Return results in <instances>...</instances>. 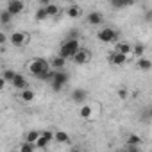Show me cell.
I'll return each mask as SVG.
<instances>
[{
  "label": "cell",
  "mask_w": 152,
  "mask_h": 152,
  "mask_svg": "<svg viewBox=\"0 0 152 152\" xmlns=\"http://www.w3.org/2000/svg\"><path fill=\"white\" fill-rule=\"evenodd\" d=\"M29 73L32 75V77L39 79V81H50L52 83L54 75H56V70H52L50 61H47L43 57H38V59H34L29 64Z\"/></svg>",
  "instance_id": "cell-1"
},
{
  "label": "cell",
  "mask_w": 152,
  "mask_h": 152,
  "mask_svg": "<svg viewBox=\"0 0 152 152\" xmlns=\"http://www.w3.org/2000/svg\"><path fill=\"white\" fill-rule=\"evenodd\" d=\"M79 50H81L79 39H64L61 43V48H59V54L57 56H61L64 59H73L75 56L79 54Z\"/></svg>",
  "instance_id": "cell-2"
},
{
  "label": "cell",
  "mask_w": 152,
  "mask_h": 152,
  "mask_svg": "<svg viewBox=\"0 0 152 152\" xmlns=\"http://www.w3.org/2000/svg\"><path fill=\"white\" fill-rule=\"evenodd\" d=\"M68 81H70V75H68L66 72L59 70V72H56V75H54V79H52L50 86H52L54 91H61V90L68 84Z\"/></svg>",
  "instance_id": "cell-3"
},
{
  "label": "cell",
  "mask_w": 152,
  "mask_h": 152,
  "mask_svg": "<svg viewBox=\"0 0 152 152\" xmlns=\"http://www.w3.org/2000/svg\"><path fill=\"white\" fill-rule=\"evenodd\" d=\"M97 38H99L102 43H113V41H116L118 34H116V31H115L113 27H104V29L99 31Z\"/></svg>",
  "instance_id": "cell-4"
},
{
  "label": "cell",
  "mask_w": 152,
  "mask_h": 152,
  "mask_svg": "<svg viewBox=\"0 0 152 152\" xmlns=\"http://www.w3.org/2000/svg\"><path fill=\"white\" fill-rule=\"evenodd\" d=\"M70 99H72V102H75V104H84V102L88 100V91L83 90V88H75V90L72 91Z\"/></svg>",
  "instance_id": "cell-5"
},
{
  "label": "cell",
  "mask_w": 152,
  "mask_h": 152,
  "mask_svg": "<svg viewBox=\"0 0 152 152\" xmlns=\"http://www.w3.org/2000/svg\"><path fill=\"white\" fill-rule=\"evenodd\" d=\"M25 9V4L23 2H20V0H11V2H7V6H6V11L9 13V15H20L22 11Z\"/></svg>",
  "instance_id": "cell-6"
},
{
  "label": "cell",
  "mask_w": 152,
  "mask_h": 152,
  "mask_svg": "<svg viewBox=\"0 0 152 152\" xmlns=\"http://www.w3.org/2000/svg\"><path fill=\"white\" fill-rule=\"evenodd\" d=\"M29 39H31V38H29L25 32H13V34H11V43H13L15 47H22V45H25Z\"/></svg>",
  "instance_id": "cell-7"
},
{
  "label": "cell",
  "mask_w": 152,
  "mask_h": 152,
  "mask_svg": "<svg viewBox=\"0 0 152 152\" xmlns=\"http://www.w3.org/2000/svg\"><path fill=\"white\" fill-rule=\"evenodd\" d=\"M90 59H91V52L86 50V48H81L79 54L73 57V63H77V64H86Z\"/></svg>",
  "instance_id": "cell-8"
},
{
  "label": "cell",
  "mask_w": 152,
  "mask_h": 152,
  "mask_svg": "<svg viewBox=\"0 0 152 152\" xmlns=\"http://www.w3.org/2000/svg\"><path fill=\"white\" fill-rule=\"evenodd\" d=\"M86 20H88L90 25H100V23L104 22V16H102L99 11H91V13L86 15Z\"/></svg>",
  "instance_id": "cell-9"
},
{
  "label": "cell",
  "mask_w": 152,
  "mask_h": 152,
  "mask_svg": "<svg viewBox=\"0 0 152 152\" xmlns=\"http://www.w3.org/2000/svg\"><path fill=\"white\" fill-rule=\"evenodd\" d=\"M109 61L113 63V64H116V66H122L125 61H127V56H124V54H120V52H113V54H109Z\"/></svg>",
  "instance_id": "cell-10"
},
{
  "label": "cell",
  "mask_w": 152,
  "mask_h": 152,
  "mask_svg": "<svg viewBox=\"0 0 152 152\" xmlns=\"http://www.w3.org/2000/svg\"><path fill=\"white\" fill-rule=\"evenodd\" d=\"M64 64H66V59H64V57H61V56H56V57H52V59H50V66H52V70H56V72L63 70V68H64Z\"/></svg>",
  "instance_id": "cell-11"
},
{
  "label": "cell",
  "mask_w": 152,
  "mask_h": 152,
  "mask_svg": "<svg viewBox=\"0 0 152 152\" xmlns=\"http://www.w3.org/2000/svg\"><path fill=\"white\" fill-rule=\"evenodd\" d=\"M13 86L16 88V90H20V91H25V90H29V84H27V81H25V77L23 75H16V79L13 81Z\"/></svg>",
  "instance_id": "cell-12"
},
{
  "label": "cell",
  "mask_w": 152,
  "mask_h": 152,
  "mask_svg": "<svg viewBox=\"0 0 152 152\" xmlns=\"http://www.w3.org/2000/svg\"><path fill=\"white\" fill-rule=\"evenodd\" d=\"M132 47L134 45H131V43H127V41H122V43H118L116 45V52H120V54H124V56H131L132 54Z\"/></svg>",
  "instance_id": "cell-13"
},
{
  "label": "cell",
  "mask_w": 152,
  "mask_h": 152,
  "mask_svg": "<svg viewBox=\"0 0 152 152\" xmlns=\"http://www.w3.org/2000/svg\"><path fill=\"white\" fill-rule=\"evenodd\" d=\"M66 15L70 16V18H81V15H83V9L79 7V6H70L68 9H66Z\"/></svg>",
  "instance_id": "cell-14"
},
{
  "label": "cell",
  "mask_w": 152,
  "mask_h": 152,
  "mask_svg": "<svg viewBox=\"0 0 152 152\" xmlns=\"http://www.w3.org/2000/svg\"><path fill=\"white\" fill-rule=\"evenodd\" d=\"M138 68L143 70V72H148V70H152V61L147 59V57H140L138 59Z\"/></svg>",
  "instance_id": "cell-15"
},
{
  "label": "cell",
  "mask_w": 152,
  "mask_h": 152,
  "mask_svg": "<svg viewBox=\"0 0 152 152\" xmlns=\"http://www.w3.org/2000/svg\"><path fill=\"white\" fill-rule=\"evenodd\" d=\"M141 145V138L138 134H129L127 138V147H140Z\"/></svg>",
  "instance_id": "cell-16"
},
{
  "label": "cell",
  "mask_w": 152,
  "mask_h": 152,
  "mask_svg": "<svg viewBox=\"0 0 152 152\" xmlns=\"http://www.w3.org/2000/svg\"><path fill=\"white\" fill-rule=\"evenodd\" d=\"M11 20H13V15H9L7 11H0V23H2L4 27H6V25H9V23H11Z\"/></svg>",
  "instance_id": "cell-17"
},
{
  "label": "cell",
  "mask_w": 152,
  "mask_h": 152,
  "mask_svg": "<svg viewBox=\"0 0 152 152\" xmlns=\"http://www.w3.org/2000/svg\"><path fill=\"white\" fill-rule=\"evenodd\" d=\"M132 54L140 59V57H143V54H145V45L143 43H136L134 47H132Z\"/></svg>",
  "instance_id": "cell-18"
},
{
  "label": "cell",
  "mask_w": 152,
  "mask_h": 152,
  "mask_svg": "<svg viewBox=\"0 0 152 152\" xmlns=\"http://www.w3.org/2000/svg\"><path fill=\"white\" fill-rule=\"evenodd\" d=\"M56 141L57 143H70V136L64 131H57L56 132Z\"/></svg>",
  "instance_id": "cell-19"
},
{
  "label": "cell",
  "mask_w": 152,
  "mask_h": 152,
  "mask_svg": "<svg viewBox=\"0 0 152 152\" xmlns=\"http://www.w3.org/2000/svg\"><path fill=\"white\" fill-rule=\"evenodd\" d=\"M39 136H41V132H38V131H31L29 134H27V143H32V145H36V141L39 140Z\"/></svg>",
  "instance_id": "cell-20"
},
{
  "label": "cell",
  "mask_w": 152,
  "mask_h": 152,
  "mask_svg": "<svg viewBox=\"0 0 152 152\" xmlns=\"http://www.w3.org/2000/svg\"><path fill=\"white\" fill-rule=\"evenodd\" d=\"M45 9H47L48 16H57L59 15V6H56V4H48V6H45Z\"/></svg>",
  "instance_id": "cell-21"
},
{
  "label": "cell",
  "mask_w": 152,
  "mask_h": 152,
  "mask_svg": "<svg viewBox=\"0 0 152 152\" xmlns=\"http://www.w3.org/2000/svg\"><path fill=\"white\" fill-rule=\"evenodd\" d=\"M16 75H18V73H15L13 70H4V81L13 84V81L16 79Z\"/></svg>",
  "instance_id": "cell-22"
},
{
  "label": "cell",
  "mask_w": 152,
  "mask_h": 152,
  "mask_svg": "<svg viewBox=\"0 0 152 152\" xmlns=\"http://www.w3.org/2000/svg\"><path fill=\"white\" fill-rule=\"evenodd\" d=\"M34 18H36L38 22H41V20H47V18H48V15H47V9H45V7H39V9L36 11Z\"/></svg>",
  "instance_id": "cell-23"
},
{
  "label": "cell",
  "mask_w": 152,
  "mask_h": 152,
  "mask_svg": "<svg viewBox=\"0 0 152 152\" xmlns=\"http://www.w3.org/2000/svg\"><path fill=\"white\" fill-rule=\"evenodd\" d=\"M34 91L32 90H25V91H22V100H25V102H32L34 100Z\"/></svg>",
  "instance_id": "cell-24"
},
{
  "label": "cell",
  "mask_w": 152,
  "mask_h": 152,
  "mask_svg": "<svg viewBox=\"0 0 152 152\" xmlns=\"http://www.w3.org/2000/svg\"><path fill=\"white\" fill-rule=\"evenodd\" d=\"M91 113H93V109H91L90 106H83L79 115H81V118H90V116H91Z\"/></svg>",
  "instance_id": "cell-25"
},
{
  "label": "cell",
  "mask_w": 152,
  "mask_h": 152,
  "mask_svg": "<svg viewBox=\"0 0 152 152\" xmlns=\"http://www.w3.org/2000/svg\"><path fill=\"white\" fill-rule=\"evenodd\" d=\"M34 148H36V145H32V143H22L20 145V152H34Z\"/></svg>",
  "instance_id": "cell-26"
},
{
  "label": "cell",
  "mask_w": 152,
  "mask_h": 152,
  "mask_svg": "<svg viewBox=\"0 0 152 152\" xmlns=\"http://www.w3.org/2000/svg\"><path fill=\"white\" fill-rule=\"evenodd\" d=\"M48 143H50V141H48V140H45V138H43V134H41V136H39V140L36 141V147H38V148H45Z\"/></svg>",
  "instance_id": "cell-27"
},
{
  "label": "cell",
  "mask_w": 152,
  "mask_h": 152,
  "mask_svg": "<svg viewBox=\"0 0 152 152\" xmlns=\"http://www.w3.org/2000/svg\"><path fill=\"white\" fill-rule=\"evenodd\" d=\"M111 6L120 9V7H129V6H132V2H131V0H125V2H113Z\"/></svg>",
  "instance_id": "cell-28"
},
{
  "label": "cell",
  "mask_w": 152,
  "mask_h": 152,
  "mask_svg": "<svg viewBox=\"0 0 152 152\" xmlns=\"http://www.w3.org/2000/svg\"><path fill=\"white\" fill-rule=\"evenodd\" d=\"M0 43H2V45H6V43H7V36H6V32H4V31L0 32Z\"/></svg>",
  "instance_id": "cell-29"
},
{
  "label": "cell",
  "mask_w": 152,
  "mask_h": 152,
  "mask_svg": "<svg viewBox=\"0 0 152 152\" xmlns=\"http://www.w3.org/2000/svg\"><path fill=\"white\" fill-rule=\"evenodd\" d=\"M118 97H120L122 100H125V99H127V90H118Z\"/></svg>",
  "instance_id": "cell-30"
},
{
  "label": "cell",
  "mask_w": 152,
  "mask_h": 152,
  "mask_svg": "<svg viewBox=\"0 0 152 152\" xmlns=\"http://www.w3.org/2000/svg\"><path fill=\"white\" fill-rule=\"evenodd\" d=\"M127 152H140V147H127Z\"/></svg>",
  "instance_id": "cell-31"
},
{
  "label": "cell",
  "mask_w": 152,
  "mask_h": 152,
  "mask_svg": "<svg viewBox=\"0 0 152 152\" xmlns=\"http://www.w3.org/2000/svg\"><path fill=\"white\" fill-rule=\"evenodd\" d=\"M145 118H152V107H148V109L145 111Z\"/></svg>",
  "instance_id": "cell-32"
},
{
  "label": "cell",
  "mask_w": 152,
  "mask_h": 152,
  "mask_svg": "<svg viewBox=\"0 0 152 152\" xmlns=\"http://www.w3.org/2000/svg\"><path fill=\"white\" fill-rule=\"evenodd\" d=\"M145 20H148V22H150V20H152V9H150V11H148V13H147V15H145Z\"/></svg>",
  "instance_id": "cell-33"
},
{
  "label": "cell",
  "mask_w": 152,
  "mask_h": 152,
  "mask_svg": "<svg viewBox=\"0 0 152 152\" xmlns=\"http://www.w3.org/2000/svg\"><path fill=\"white\" fill-rule=\"evenodd\" d=\"M70 152H83V150H81V148H72Z\"/></svg>",
  "instance_id": "cell-34"
}]
</instances>
